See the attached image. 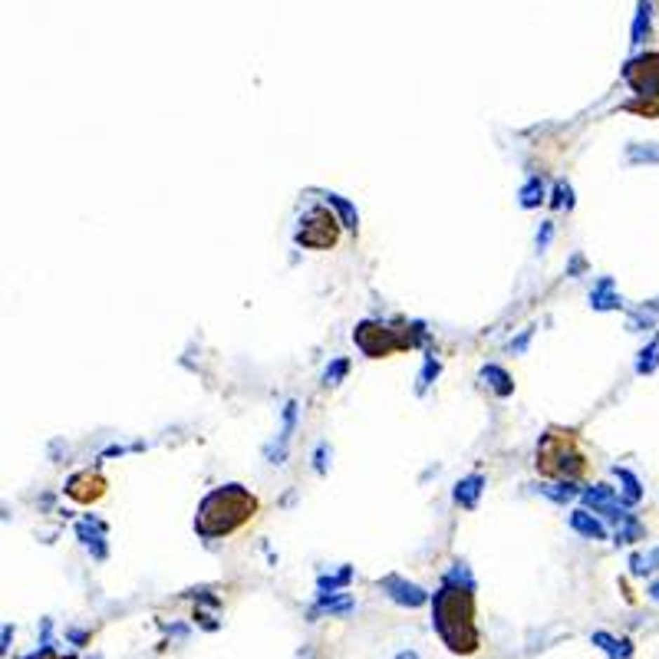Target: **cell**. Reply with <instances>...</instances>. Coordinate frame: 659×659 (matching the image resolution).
Wrapping results in <instances>:
<instances>
[{
	"label": "cell",
	"mask_w": 659,
	"mask_h": 659,
	"mask_svg": "<svg viewBox=\"0 0 659 659\" xmlns=\"http://www.w3.org/2000/svg\"><path fill=\"white\" fill-rule=\"evenodd\" d=\"M254 514H258V498L251 495L248 488H241V485L218 488L198 508V534L201 538L234 534L248 521H254Z\"/></svg>",
	"instance_id": "6da1fadb"
},
{
	"label": "cell",
	"mask_w": 659,
	"mask_h": 659,
	"mask_svg": "<svg viewBox=\"0 0 659 659\" xmlns=\"http://www.w3.org/2000/svg\"><path fill=\"white\" fill-rule=\"evenodd\" d=\"M435 630L455 653H472L478 646L475 604L468 590L445 587L442 594H435Z\"/></svg>",
	"instance_id": "7a4b0ae2"
},
{
	"label": "cell",
	"mask_w": 659,
	"mask_h": 659,
	"mask_svg": "<svg viewBox=\"0 0 659 659\" xmlns=\"http://www.w3.org/2000/svg\"><path fill=\"white\" fill-rule=\"evenodd\" d=\"M538 472L554 481H577L587 472V455L577 432L551 429L538 445Z\"/></svg>",
	"instance_id": "3957f363"
},
{
	"label": "cell",
	"mask_w": 659,
	"mask_h": 659,
	"mask_svg": "<svg viewBox=\"0 0 659 659\" xmlns=\"http://www.w3.org/2000/svg\"><path fill=\"white\" fill-rule=\"evenodd\" d=\"M353 340H357V346L366 353V357L379 359V357H392L396 350H406V346H412V336H396V330H390V326L382 324H359L357 333H353Z\"/></svg>",
	"instance_id": "277c9868"
},
{
	"label": "cell",
	"mask_w": 659,
	"mask_h": 659,
	"mask_svg": "<svg viewBox=\"0 0 659 659\" xmlns=\"http://www.w3.org/2000/svg\"><path fill=\"white\" fill-rule=\"evenodd\" d=\"M297 241H300L303 248H314V251L333 248L336 241H340V225H336V218L326 208H314V211L303 215Z\"/></svg>",
	"instance_id": "5b68a950"
},
{
	"label": "cell",
	"mask_w": 659,
	"mask_h": 659,
	"mask_svg": "<svg viewBox=\"0 0 659 659\" xmlns=\"http://www.w3.org/2000/svg\"><path fill=\"white\" fill-rule=\"evenodd\" d=\"M623 79L637 89L639 96H659V53L630 60L627 69H623Z\"/></svg>",
	"instance_id": "8992f818"
},
{
	"label": "cell",
	"mask_w": 659,
	"mask_h": 659,
	"mask_svg": "<svg viewBox=\"0 0 659 659\" xmlns=\"http://www.w3.org/2000/svg\"><path fill=\"white\" fill-rule=\"evenodd\" d=\"M102 491H106V481L99 475H93V472H83V475L69 478V485H66V495L76 498V501H83V505L102 498Z\"/></svg>",
	"instance_id": "52a82bcc"
},
{
	"label": "cell",
	"mask_w": 659,
	"mask_h": 659,
	"mask_svg": "<svg viewBox=\"0 0 659 659\" xmlns=\"http://www.w3.org/2000/svg\"><path fill=\"white\" fill-rule=\"evenodd\" d=\"M584 498H587V505H594V511H600V514H606V518H613V521H623L630 518L627 511L620 508L613 501V488H606V485H597V488H590V491H584Z\"/></svg>",
	"instance_id": "ba28073f"
},
{
	"label": "cell",
	"mask_w": 659,
	"mask_h": 659,
	"mask_svg": "<svg viewBox=\"0 0 659 659\" xmlns=\"http://www.w3.org/2000/svg\"><path fill=\"white\" fill-rule=\"evenodd\" d=\"M382 590H390V597L396 604H406V606H422L425 604V590L415 584H406L399 577H386L382 580Z\"/></svg>",
	"instance_id": "9c48e42d"
},
{
	"label": "cell",
	"mask_w": 659,
	"mask_h": 659,
	"mask_svg": "<svg viewBox=\"0 0 659 659\" xmlns=\"http://www.w3.org/2000/svg\"><path fill=\"white\" fill-rule=\"evenodd\" d=\"M571 528L577 531V534H584V538H590V540H600L606 534L604 531V524L594 518V514H587V511H573L571 514Z\"/></svg>",
	"instance_id": "30bf717a"
},
{
	"label": "cell",
	"mask_w": 659,
	"mask_h": 659,
	"mask_svg": "<svg viewBox=\"0 0 659 659\" xmlns=\"http://www.w3.org/2000/svg\"><path fill=\"white\" fill-rule=\"evenodd\" d=\"M590 300H594L597 310H613V307H620V293H613V281L610 277H604V281L594 287V293H590Z\"/></svg>",
	"instance_id": "8fae6325"
},
{
	"label": "cell",
	"mask_w": 659,
	"mask_h": 659,
	"mask_svg": "<svg viewBox=\"0 0 659 659\" xmlns=\"http://www.w3.org/2000/svg\"><path fill=\"white\" fill-rule=\"evenodd\" d=\"M481 485H485V478H481V475H468L465 481H458V491H455V498L462 501L465 508H475V505H478V495H481Z\"/></svg>",
	"instance_id": "7c38bea8"
},
{
	"label": "cell",
	"mask_w": 659,
	"mask_h": 659,
	"mask_svg": "<svg viewBox=\"0 0 659 659\" xmlns=\"http://www.w3.org/2000/svg\"><path fill=\"white\" fill-rule=\"evenodd\" d=\"M485 379H491V386H495V392L498 396H511V390H514V382H511V376L505 373V369H498V366H488L485 373H481Z\"/></svg>",
	"instance_id": "4fadbf2b"
},
{
	"label": "cell",
	"mask_w": 659,
	"mask_h": 659,
	"mask_svg": "<svg viewBox=\"0 0 659 659\" xmlns=\"http://www.w3.org/2000/svg\"><path fill=\"white\" fill-rule=\"evenodd\" d=\"M594 643H604V649L610 653L613 659H627L633 649H630V643L623 639V643H616L613 637H606V633H594Z\"/></svg>",
	"instance_id": "5bb4252c"
},
{
	"label": "cell",
	"mask_w": 659,
	"mask_h": 659,
	"mask_svg": "<svg viewBox=\"0 0 659 659\" xmlns=\"http://www.w3.org/2000/svg\"><path fill=\"white\" fill-rule=\"evenodd\" d=\"M544 201V185H540V178H531L524 188H521V205L524 208H534Z\"/></svg>",
	"instance_id": "9a60e30c"
},
{
	"label": "cell",
	"mask_w": 659,
	"mask_h": 659,
	"mask_svg": "<svg viewBox=\"0 0 659 659\" xmlns=\"http://www.w3.org/2000/svg\"><path fill=\"white\" fill-rule=\"evenodd\" d=\"M649 4H639L637 11V23H633V44H643V36L649 33Z\"/></svg>",
	"instance_id": "2e32d148"
},
{
	"label": "cell",
	"mask_w": 659,
	"mask_h": 659,
	"mask_svg": "<svg viewBox=\"0 0 659 659\" xmlns=\"http://www.w3.org/2000/svg\"><path fill=\"white\" fill-rule=\"evenodd\" d=\"M637 538H643V524L633 518L623 521V528H616V540H623V544H633Z\"/></svg>",
	"instance_id": "e0dca14e"
},
{
	"label": "cell",
	"mask_w": 659,
	"mask_h": 659,
	"mask_svg": "<svg viewBox=\"0 0 659 659\" xmlns=\"http://www.w3.org/2000/svg\"><path fill=\"white\" fill-rule=\"evenodd\" d=\"M616 475L623 478V485H627L623 491H627V501H630V505H633V501H639V495H643V491H639V481H637V478L630 475L627 468H616Z\"/></svg>",
	"instance_id": "ac0fdd59"
},
{
	"label": "cell",
	"mask_w": 659,
	"mask_h": 659,
	"mask_svg": "<svg viewBox=\"0 0 659 659\" xmlns=\"http://www.w3.org/2000/svg\"><path fill=\"white\" fill-rule=\"evenodd\" d=\"M659 363V343H649V350H643V359H639V373H653Z\"/></svg>",
	"instance_id": "d6986e66"
},
{
	"label": "cell",
	"mask_w": 659,
	"mask_h": 659,
	"mask_svg": "<svg viewBox=\"0 0 659 659\" xmlns=\"http://www.w3.org/2000/svg\"><path fill=\"white\" fill-rule=\"evenodd\" d=\"M540 491H544L547 498H554V501H561V505L567 501V498L577 495V488H571L567 481H561V485H554V488H540Z\"/></svg>",
	"instance_id": "ffe728a7"
},
{
	"label": "cell",
	"mask_w": 659,
	"mask_h": 659,
	"mask_svg": "<svg viewBox=\"0 0 659 659\" xmlns=\"http://www.w3.org/2000/svg\"><path fill=\"white\" fill-rule=\"evenodd\" d=\"M326 201H330V205H336V211H340V215H343V218H346V227H357V211H353V208H350V205H346V201H343V198H336V195H330V198H326Z\"/></svg>",
	"instance_id": "44dd1931"
},
{
	"label": "cell",
	"mask_w": 659,
	"mask_h": 659,
	"mask_svg": "<svg viewBox=\"0 0 659 659\" xmlns=\"http://www.w3.org/2000/svg\"><path fill=\"white\" fill-rule=\"evenodd\" d=\"M343 376H346V359H336L333 369H326V382H330V386H336Z\"/></svg>",
	"instance_id": "7402d4cb"
},
{
	"label": "cell",
	"mask_w": 659,
	"mask_h": 659,
	"mask_svg": "<svg viewBox=\"0 0 659 659\" xmlns=\"http://www.w3.org/2000/svg\"><path fill=\"white\" fill-rule=\"evenodd\" d=\"M630 159H633V162H659V152L656 149H646V152H643V149H630Z\"/></svg>",
	"instance_id": "603a6c76"
},
{
	"label": "cell",
	"mask_w": 659,
	"mask_h": 659,
	"mask_svg": "<svg viewBox=\"0 0 659 659\" xmlns=\"http://www.w3.org/2000/svg\"><path fill=\"white\" fill-rule=\"evenodd\" d=\"M564 205H571V188L561 182L554 188V208H564Z\"/></svg>",
	"instance_id": "cb8c5ba5"
},
{
	"label": "cell",
	"mask_w": 659,
	"mask_h": 659,
	"mask_svg": "<svg viewBox=\"0 0 659 659\" xmlns=\"http://www.w3.org/2000/svg\"><path fill=\"white\" fill-rule=\"evenodd\" d=\"M547 241H551V225H544V231H540L538 244H540V248H547Z\"/></svg>",
	"instance_id": "d4e9b609"
},
{
	"label": "cell",
	"mask_w": 659,
	"mask_h": 659,
	"mask_svg": "<svg viewBox=\"0 0 659 659\" xmlns=\"http://www.w3.org/2000/svg\"><path fill=\"white\" fill-rule=\"evenodd\" d=\"M649 597H653V600H659V580H656V584H649Z\"/></svg>",
	"instance_id": "484cf974"
}]
</instances>
